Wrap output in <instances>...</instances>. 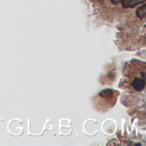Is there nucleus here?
<instances>
[{
    "label": "nucleus",
    "instance_id": "nucleus-1",
    "mask_svg": "<svg viewBox=\"0 0 146 146\" xmlns=\"http://www.w3.org/2000/svg\"><path fill=\"white\" fill-rule=\"evenodd\" d=\"M132 87L133 89H135L138 92L142 91L145 87V77H135L132 80Z\"/></svg>",
    "mask_w": 146,
    "mask_h": 146
},
{
    "label": "nucleus",
    "instance_id": "nucleus-2",
    "mask_svg": "<svg viewBox=\"0 0 146 146\" xmlns=\"http://www.w3.org/2000/svg\"><path fill=\"white\" fill-rule=\"evenodd\" d=\"M145 0H120V3L124 8H133L136 5L144 3Z\"/></svg>",
    "mask_w": 146,
    "mask_h": 146
},
{
    "label": "nucleus",
    "instance_id": "nucleus-3",
    "mask_svg": "<svg viewBox=\"0 0 146 146\" xmlns=\"http://www.w3.org/2000/svg\"><path fill=\"white\" fill-rule=\"evenodd\" d=\"M146 15V4L141 5L137 9V16L139 18H144Z\"/></svg>",
    "mask_w": 146,
    "mask_h": 146
}]
</instances>
